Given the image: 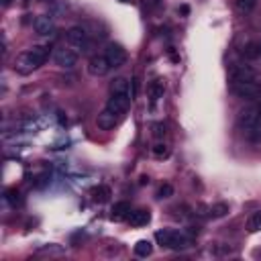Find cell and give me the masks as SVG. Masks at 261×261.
I'll use <instances>...</instances> for the list:
<instances>
[{
  "label": "cell",
  "mask_w": 261,
  "mask_h": 261,
  "mask_svg": "<svg viewBox=\"0 0 261 261\" xmlns=\"http://www.w3.org/2000/svg\"><path fill=\"white\" fill-rule=\"evenodd\" d=\"M226 212H228V204H224V202H218V204H214L210 208V216L212 218H222Z\"/></svg>",
  "instance_id": "21"
},
{
  "label": "cell",
  "mask_w": 261,
  "mask_h": 261,
  "mask_svg": "<svg viewBox=\"0 0 261 261\" xmlns=\"http://www.w3.org/2000/svg\"><path fill=\"white\" fill-rule=\"evenodd\" d=\"M255 6H257V0H234V8L241 14H249Z\"/></svg>",
  "instance_id": "20"
},
{
  "label": "cell",
  "mask_w": 261,
  "mask_h": 261,
  "mask_svg": "<svg viewBox=\"0 0 261 261\" xmlns=\"http://www.w3.org/2000/svg\"><path fill=\"white\" fill-rule=\"evenodd\" d=\"M173 194V188L169 186V184H163L161 188H159V192H157V198H169Z\"/></svg>",
  "instance_id": "23"
},
{
  "label": "cell",
  "mask_w": 261,
  "mask_h": 261,
  "mask_svg": "<svg viewBox=\"0 0 261 261\" xmlns=\"http://www.w3.org/2000/svg\"><path fill=\"white\" fill-rule=\"evenodd\" d=\"M230 90L234 96L245 98V100H253L261 94V86L255 80H247V82H239V84H230Z\"/></svg>",
  "instance_id": "4"
},
{
  "label": "cell",
  "mask_w": 261,
  "mask_h": 261,
  "mask_svg": "<svg viewBox=\"0 0 261 261\" xmlns=\"http://www.w3.org/2000/svg\"><path fill=\"white\" fill-rule=\"evenodd\" d=\"M149 220H151V212L145 210V208L133 210L130 216H128V222H130V226H135V228H139V226H147Z\"/></svg>",
  "instance_id": "13"
},
{
  "label": "cell",
  "mask_w": 261,
  "mask_h": 261,
  "mask_svg": "<svg viewBox=\"0 0 261 261\" xmlns=\"http://www.w3.org/2000/svg\"><path fill=\"white\" fill-rule=\"evenodd\" d=\"M151 251H153L151 241H147V239L137 241V245H135V255H137V257H149V255H151Z\"/></svg>",
  "instance_id": "17"
},
{
  "label": "cell",
  "mask_w": 261,
  "mask_h": 261,
  "mask_svg": "<svg viewBox=\"0 0 261 261\" xmlns=\"http://www.w3.org/2000/svg\"><path fill=\"white\" fill-rule=\"evenodd\" d=\"M153 155H155V157H159V159H161V157H167V155H169L167 145H165V143H157V145L153 147Z\"/></svg>",
  "instance_id": "22"
},
{
  "label": "cell",
  "mask_w": 261,
  "mask_h": 261,
  "mask_svg": "<svg viewBox=\"0 0 261 261\" xmlns=\"http://www.w3.org/2000/svg\"><path fill=\"white\" fill-rule=\"evenodd\" d=\"M130 204L128 202H116L114 206H112V210H110V218L112 220H128V216H130Z\"/></svg>",
  "instance_id": "14"
},
{
  "label": "cell",
  "mask_w": 261,
  "mask_h": 261,
  "mask_svg": "<svg viewBox=\"0 0 261 261\" xmlns=\"http://www.w3.org/2000/svg\"><path fill=\"white\" fill-rule=\"evenodd\" d=\"M65 39H67V47H71L75 53H84L90 47V37L86 33V29H82V27H71L67 31Z\"/></svg>",
  "instance_id": "3"
},
{
  "label": "cell",
  "mask_w": 261,
  "mask_h": 261,
  "mask_svg": "<svg viewBox=\"0 0 261 261\" xmlns=\"http://www.w3.org/2000/svg\"><path fill=\"white\" fill-rule=\"evenodd\" d=\"M110 94H130L128 80H126V77H116V80L110 84Z\"/></svg>",
  "instance_id": "16"
},
{
  "label": "cell",
  "mask_w": 261,
  "mask_h": 261,
  "mask_svg": "<svg viewBox=\"0 0 261 261\" xmlns=\"http://www.w3.org/2000/svg\"><path fill=\"white\" fill-rule=\"evenodd\" d=\"M155 239L161 247H167V249H186L190 247V239L179 232V230H173V228H163V230H157L155 232Z\"/></svg>",
  "instance_id": "2"
},
{
  "label": "cell",
  "mask_w": 261,
  "mask_h": 261,
  "mask_svg": "<svg viewBox=\"0 0 261 261\" xmlns=\"http://www.w3.org/2000/svg\"><path fill=\"white\" fill-rule=\"evenodd\" d=\"M247 80H255V71L249 65H234L230 69V84H239Z\"/></svg>",
  "instance_id": "11"
},
{
  "label": "cell",
  "mask_w": 261,
  "mask_h": 261,
  "mask_svg": "<svg viewBox=\"0 0 261 261\" xmlns=\"http://www.w3.org/2000/svg\"><path fill=\"white\" fill-rule=\"evenodd\" d=\"M130 100H133L130 94H110V98H108V102H106V108L112 110L114 114L122 116V114L128 110Z\"/></svg>",
  "instance_id": "9"
},
{
  "label": "cell",
  "mask_w": 261,
  "mask_h": 261,
  "mask_svg": "<svg viewBox=\"0 0 261 261\" xmlns=\"http://www.w3.org/2000/svg\"><path fill=\"white\" fill-rule=\"evenodd\" d=\"M49 57V47L47 45H35L27 51H22L16 59H14V71H18L20 75H29L35 69H39Z\"/></svg>",
  "instance_id": "1"
},
{
  "label": "cell",
  "mask_w": 261,
  "mask_h": 261,
  "mask_svg": "<svg viewBox=\"0 0 261 261\" xmlns=\"http://www.w3.org/2000/svg\"><path fill=\"white\" fill-rule=\"evenodd\" d=\"M247 230H249V232H257V230H261V210L253 212V214L247 218Z\"/></svg>",
  "instance_id": "19"
},
{
  "label": "cell",
  "mask_w": 261,
  "mask_h": 261,
  "mask_svg": "<svg viewBox=\"0 0 261 261\" xmlns=\"http://www.w3.org/2000/svg\"><path fill=\"white\" fill-rule=\"evenodd\" d=\"M108 196H110V188L108 186H96L92 190V200L94 202H106Z\"/></svg>",
  "instance_id": "18"
},
{
  "label": "cell",
  "mask_w": 261,
  "mask_h": 261,
  "mask_svg": "<svg viewBox=\"0 0 261 261\" xmlns=\"http://www.w3.org/2000/svg\"><path fill=\"white\" fill-rule=\"evenodd\" d=\"M33 27H35V31H37V35H51L53 33V29H55V24H53V20H51V16H45V14H41V16H37L35 18V22H33Z\"/></svg>",
  "instance_id": "12"
},
{
  "label": "cell",
  "mask_w": 261,
  "mask_h": 261,
  "mask_svg": "<svg viewBox=\"0 0 261 261\" xmlns=\"http://www.w3.org/2000/svg\"><path fill=\"white\" fill-rule=\"evenodd\" d=\"M153 128H155V137H163L165 135V126L163 124H155Z\"/></svg>",
  "instance_id": "24"
},
{
  "label": "cell",
  "mask_w": 261,
  "mask_h": 261,
  "mask_svg": "<svg viewBox=\"0 0 261 261\" xmlns=\"http://www.w3.org/2000/svg\"><path fill=\"white\" fill-rule=\"evenodd\" d=\"M110 69H112V67H110V63H108V59H106L104 53H96V55H92L90 61H88V71H90L94 77H102V75H106Z\"/></svg>",
  "instance_id": "8"
},
{
  "label": "cell",
  "mask_w": 261,
  "mask_h": 261,
  "mask_svg": "<svg viewBox=\"0 0 261 261\" xmlns=\"http://www.w3.org/2000/svg\"><path fill=\"white\" fill-rule=\"evenodd\" d=\"M259 114H261V108L259 106H249V108H245V110L239 112V126L243 128V133H247V135L253 133Z\"/></svg>",
  "instance_id": "5"
},
{
  "label": "cell",
  "mask_w": 261,
  "mask_h": 261,
  "mask_svg": "<svg viewBox=\"0 0 261 261\" xmlns=\"http://www.w3.org/2000/svg\"><path fill=\"white\" fill-rule=\"evenodd\" d=\"M53 61H55V65H59L63 69H71L77 61V53L71 47H57L53 51Z\"/></svg>",
  "instance_id": "7"
},
{
  "label": "cell",
  "mask_w": 261,
  "mask_h": 261,
  "mask_svg": "<svg viewBox=\"0 0 261 261\" xmlns=\"http://www.w3.org/2000/svg\"><path fill=\"white\" fill-rule=\"evenodd\" d=\"M163 92H165V82H163V80H153V82L149 84V100H151L153 104L163 98Z\"/></svg>",
  "instance_id": "15"
},
{
  "label": "cell",
  "mask_w": 261,
  "mask_h": 261,
  "mask_svg": "<svg viewBox=\"0 0 261 261\" xmlns=\"http://www.w3.org/2000/svg\"><path fill=\"white\" fill-rule=\"evenodd\" d=\"M10 4V0H2V6H8Z\"/></svg>",
  "instance_id": "25"
},
{
  "label": "cell",
  "mask_w": 261,
  "mask_h": 261,
  "mask_svg": "<svg viewBox=\"0 0 261 261\" xmlns=\"http://www.w3.org/2000/svg\"><path fill=\"white\" fill-rule=\"evenodd\" d=\"M104 55H106V59H108V63H110L112 69L120 67L126 61V49L120 43H108L106 49H104Z\"/></svg>",
  "instance_id": "6"
},
{
  "label": "cell",
  "mask_w": 261,
  "mask_h": 261,
  "mask_svg": "<svg viewBox=\"0 0 261 261\" xmlns=\"http://www.w3.org/2000/svg\"><path fill=\"white\" fill-rule=\"evenodd\" d=\"M122 116H118V114H114L112 110H108L106 106L98 112V118H96V124H98V128H102V130H110V128H114L116 124H118V120H120Z\"/></svg>",
  "instance_id": "10"
}]
</instances>
